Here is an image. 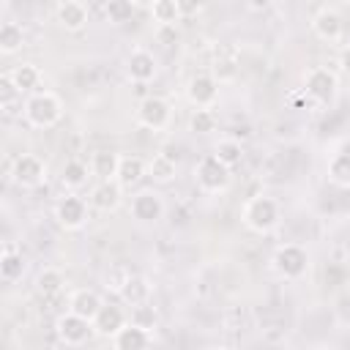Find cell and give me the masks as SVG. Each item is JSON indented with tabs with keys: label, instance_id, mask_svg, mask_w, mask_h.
Returning a JSON list of instances; mask_svg holds the SVG:
<instances>
[{
	"label": "cell",
	"instance_id": "44dd1931",
	"mask_svg": "<svg viewBox=\"0 0 350 350\" xmlns=\"http://www.w3.org/2000/svg\"><path fill=\"white\" fill-rule=\"evenodd\" d=\"M178 175V161L170 153H153L148 159V178L153 183H170Z\"/></svg>",
	"mask_w": 350,
	"mask_h": 350
},
{
	"label": "cell",
	"instance_id": "4dcf8cb0",
	"mask_svg": "<svg viewBox=\"0 0 350 350\" xmlns=\"http://www.w3.org/2000/svg\"><path fill=\"white\" fill-rule=\"evenodd\" d=\"M134 14H137V0H107L104 5V16L112 25H126L131 22Z\"/></svg>",
	"mask_w": 350,
	"mask_h": 350
},
{
	"label": "cell",
	"instance_id": "ffe728a7",
	"mask_svg": "<svg viewBox=\"0 0 350 350\" xmlns=\"http://www.w3.org/2000/svg\"><path fill=\"white\" fill-rule=\"evenodd\" d=\"M150 293H153L150 282H148L142 273H131L129 282L123 284V290H120L118 295H120V301H123L126 306H137V304L150 301Z\"/></svg>",
	"mask_w": 350,
	"mask_h": 350
},
{
	"label": "cell",
	"instance_id": "8fae6325",
	"mask_svg": "<svg viewBox=\"0 0 350 350\" xmlns=\"http://www.w3.org/2000/svg\"><path fill=\"white\" fill-rule=\"evenodd\" d=\"M186 98L191 107H213L219 101V79L213 74H194L186 85Z\"/></svg>",
	"mask_w": 350,
	"mask_h": 350
},
{
	"label": "cell",
	"instance_id": "3957f363",
	"mask_svg": "<svg viewBox=\"0 0 350 350\" xmlns=\"http://www.w3.org/2000/svg\"><path fill=\"white\" fill-rule=\"evenodd\" d=\"M194 183L202 194H224L232 183V170L224 161H219L213 153H208L194 167Z\"/></svg>",
	"mask_w": 350,
	"mask_h": 350
},
{
	"label": "cell",
	"instance_id": "e0dca14e",
	"mask_svg": "<svg viewBox=\"0 0 350 350\" xmlns=\"http://www.w3.org/2000/svg\"><path fill=\"white\" fill-rule=\"evenodd\" d=\"M55 14H57L60 27L68 30V33H79V30L88 25V8H85V3H79V0H63Z\"/></svg>",
	"mask_w": 350,
	"mask_h": 350
},
{
	"label": "cell",
	"instance_id": "30bf717a",
	"mask_svg": "<svg viewBox=\"0 0 350 350\" xmlns=\"http://www.w3.org/2000/svg\"><path fill=\"white\" fill-rule=\"evenodd\" d=\"M129 213L131 219H137L139 224H156L164 216V200L159 191L153 189H139L137 194H131L129 202Z\"/></svg>",
	"mask_w": 350,
	"mask_h": 350
},
{
	"label": "cell",
	"instance_id": "836d02e7",
	"mask_svg": "<svg viewBox=\"0 0 350 350\" xmlns=\"http://www.w3.org/2000/svg\"><path fill=\"white\" fill-rule=\"evenodd\" d=\"M211 74L219 79V85H221V82H232V79L238 77V60H235V57H216Z\"/></svg>",
	"mask_w": 350,
	"mask_h": 350
},
{
	"label": "cell",
	"instance_id": "7c38bea8",
	"mask_svg": "<svg viewBox=\"0 0 350 350\" xmlns=\"http://www.w3.org/2000/svg\"><path fill=\"white\" fill-rule=\"evenodd\" d=\"M123 191H126V189L120 186V180H118V178L98 180V183L90 189L88 202H90V208H96V211L112 213V211H118V208H120V202H123Z\"/></svg>",
	"mask_w": 350,
	"mask_h": 350
},
{
	"label": "cell",
	"instance_id": "4fadbf2b",
	"mask_svg": "<svg viewBox=\"0 0 350 350\" xmlns=\"http://www.w3.org/2000/svg\"><path fill=\"white\" fill-rule=\"evenodd\" d=\"M156 71H159V66H156L153 52H148V49H142V46L129 52V57H126V74H129L131 82L148 85V82L156 79Z\"/></svg>",
	"mask_w": 350,
	"mask_h": 350
},
{
	"label": "cell",
	"instance_id": "e575fe53",
	"mask_svg": "<svg viewBox=\"0 0 350 350\" xmlns=\"http://www.w3.org/2000/svg\"><path fill=\"white\" fill-rule=\"evenodd\" d=\"M134 271L126 265V262H115L109 271H107V290H112V293H120L123 290V284L129 282V276H131Z\"/></svg>",
	"mask_w": 350,
	"mask_h": 350
},
{
	"label": "cell",
	"instance_id": "7402d4cb",
	"mask_svg": "<svg viewBox=\"0 0 350 350\" xmlns=\"http://www.w3.org/2000/svg\"><path fill=\"white\" fill-rule=\"evenodd\" d=\"M90 175H93V172H90V167H88L85 161L68 159V161L63 164V170H60V183H63L68 191H79V189L88 186V178H90Z\"/></svg>",
	"mask_w": 350,
	"mask_h": 350
},
{
	"label": "cell",
	"instance_id": "52a82bcc",
	"mask_svg": "<svg viewBox=\"0 0 350 350\" xmlns=\"http://www.w3.org/2000/svg\"><path fill=\"white\" fill-rule=\"evenodd\" d=\"M8 175H11V180H14L16 186H22V189H36V186H41V183L46 180V164H44V159L36 156V153H22V156L14 159Z\"/></svg>",
	"mask_w": 350,
	"mask_h": 350
},
{
	"label": "cell",
	"instance_id": "ba28073f",
	"mask_svg": "<svg viewBox=\"0 0 350 350\" xmlns=\"http://www.w3.org/2000/svg\"><path fill=\"white\" fill-rule=\"evenodd\" d=\"M88 208H90V202L85 197H79L77 191H66L55 202V219L63 230H79L88 221Z\"/></svg>",
	"mask_w": 350,
	"mask_h": 350
},
{
	"label": "cell",
	"instance_id": "8d00e7d4",
	"mask_svg": "<svg viewBox=\"0 0 350 350\" xmlns=\"http://www.w3.org/2000/svg\"><path fill=\"white\" fill-rule=\"evenodd\" d=\"M205 0H178V8H180V16H197L202 11Z\"/></svg>",
	"mask_w": 350,
	"mask_h": 350
},
{
	"label": "cell",
	"instance_id": "cb8c5ba5",
	"mask_svg": "<svg viewBox=\"0 0 350 350\" xmlns=\"http://www.w3.org/2000/svg\"><path fill=\"white\" fill-rule=\"evenodd\" d=\"M325 175H328V180H331L334 186L350 189V153H347V150H336V153L328 159Z\"/></svg>",
	"mask_w": 350,
	"mask_h": 350
},
{
	"label": "cell",
	"instance_id": "f546056e",
	"mask_svg": "<svg viewBox=\"0 0 350 350\" xmlns=\"http://www.w3.org/2000/svg\"><path fill=\"white\" fill-rule=\"evenodd\" d=\"M22 271H25L22 254L14 252L11 246H5L3 254H0V276H3V282H16V279H22Z\"/></svg>",
	"mask_w": 350,
	"mask_h": 350
},
{
	"label": "cell",
	"instance_id": "6da1fadb",
	"mask_svg": "<svg viewBox=\"0 0 350 350\" xmlns=\"http://www.w3.org/2000/svg\"><path fill=\"white\" fill-rule=\"evenodd\" d=\"M241 221H243L252 232L268 235V232H273V230L279 227V221H282V208H279V202H276L273 197H268V194H254V197H249V200L243 202V208H241Z\"/></svg>",
	"mask_w": 350,
	"mask_h": 350
},
{
	"label": "cell",
	"instance_id": "d4e9b609",
	"mask_svg": "<svg viewBox=\"0 0 350 350\" xmlns=\"http://www.w3.org/2000/svg\"><path fill=\"white\" fill-rule=\"evenodd\" d=\"M118 167H120V153H115V150H98V153H93V159H90V172H93L98 180L118 178Z\"/></svg>",
	"mask_w": 350,
	"mask_h": 350
},
{
	"label": "cell",
	"instance_id": "1f68e13d",
	"mask_svg": "<svg viewBox=\"0 0 350 350\" xmlns=\"http://www.w3.org/2000/svg\"><path fill=\"white\" fill-rule=\"evenodd\" d=\"M213 129H216V115L211 112V107H194V112L189 115V131L211 134Z\"/></svg>",
	"mask_w": 350,
	"mask_h": 350
},
{
	"label": "cell",
	"instance_id": "d590c367",
	"mask_svg": "<svg viewBox=\"0 0 350 350\" xmlns=\"http://www.w3.org/2000/svg\"><path fill=\"white\" fill-rule=\"evenodd\" d=\"M0 88H3V93H0V101H3V107H11V101H14V96H22L16 88H14V82L8 79V74L0 79Z\"/></svg>",
	"mask_w": 350,
	"mask_h": 350
},
{
	"label": "cell",
	"instance_id": "9c48e42d",
	"mask_svg": "<svg viewBox=\"0 0 350 350\" xmlns=\"http://www.w3.org/2000/svg\"><path fill=\"white\" fill-rule=\"evenodd\" d=\"M170 118H172V107L164 96H145L139 104H137V123L142 129H150V131H161L170 126Z\"/></svg>",
	"mask_w": 350,
	"mask_h": 350
},
{
	"label": "cell",
	"instance_id": "74e56055",
	"mask_svg": "<svg viewBox=\"0 0 350 350\" xmlns=\"http://www.w3.org/2000/svg\"><path fill=\"white\" fill-rule=\"evenodd\" d=\"M249 11H268L273 5V0H243Z\"/></svg>",
	"mask_w": 350,
	"mask_h": 350
},
{
	"label": "cell",
	"instance_id": "603a6c76",
	"mask_svg": "<svg viewBox=\"0 0 350 350\" xmlns=\"http://www.w3.org/2000/svg\"><path fill=\"white\" fill-rule=\"evenodd\" d=\"M8 79L14 82V88L19 93H36V88L41 82V71H38L36 63H19L8 71Z\"/></svg>",
	"mask_w": 350,
	"mask_h": 350
},
{
	"label": "cell",
	"instance_id": "ac0fdd59",
	"mask_svg": "<svg viewBox=\"0 0 350 350\" xmlns=\"http://www.w3.org/2000/svg\"><path fill=\"white\" fill-rule=\"evenodd\" d=\"M101 304H104L101 295H98L96 290H90V287H79V290H74V293L68 295V309L77 312V314H82V317H88L90 323H93V317L98 314Z\"/></svg>",
	"mask_w": 350,
	"mask_h": 350
},
{
	"label": "cell",
	"instance_id": "277c9868",
	"mask_svg": "<svg viewBox=\"0 0 350 350\" xmlns=\"http://www.w3.org/2000/svg\"><path fill=\"white\" fill-rule=\"evenodd\" d=\"M273 271L282 276V279H287V282H298V279H304L306 276V271H309V254H306V249L304 246H298V243H282L276 252H273Z\"/></svg>",
	"mask_w": 350,
	"mask_h": 350
},
{
	"label": "cell",
	"instance_id": "f1b7e54d",
	"mask_svg": "<svg viewBox=\"0 0 350 350\" xmlns=\"http://www.w3.org/2000/svg\"><path fill=\"white\" fill-rule=\"evenodd\" d=\"M22 44H25V30H22V25H16V22H3V27H0V52H3V55H14V52L22 49Z\"/></svg>",
	"mask_w": 350,
	"mask_h": 350
},
{
	"label": "cell",
	"instance_id": "5b68a950",
	"mask_svg": "<svg viewBox=\"0 0 350 350\" xmlns=\"http://www.w3.org/2000/svg\"><path fill=\"white\" fill-rule=\"evenodd\" d=\"M336 90H339V82H336V74L325 66H312L306 74H304V93L314 101V104H331L336 98Z\"/></svg>",
	"mask_w": 350,
	"mask_h": 350
},
{
	"label": "cell",
	"instance_id": "d6a6232c",
	"mask_svg": "<svg viewBox=\"0 0 350 350\" xmlns=\"http://www.w3.org/2000/svg\"><path fill=\"white\" fill-rule=\"evenodd\" d=\"M129 323H134V325H139V328H145V331H156V325H159V314H156V309L145 301V304H137V306H131V314H129Z\"/></svg>",
	"mask_w": 350,
	"mask_h": 350
},
{
	"label": "cell",
	"instance_id": "83f0119b",
	"mask_svg": "<svg viewBox=\"0 0 350 350\" xmlns=\"http://www.w3.org/2000/svg\"><path fill=\"white\" fill-rule=\"evenodd\" d=\"M213 156H216L219 161H224V164L232 170V167H238V164L243 161V145H241V139H235V137L219 139L216 148H213Z\"/></svg>",
	"mask_w": 350,
	"mask_h": 350
},
{
	"label": "cell",
	"instance_id": "8992f818",
	"mask_svg": "<svg viewBox=\"0 0 350 350\" xmlns=\"http://www.w3.org/2000/svg\"><path fill=\"white\" fill-rule=\"evenodd\" d=\"M55 334H57V339H60L66 347H82L96 331H93V323H90L88 317H82V314H77V312L68 309L66 314L57 317Z\"/></svg>",
	"mask_w": 350,
	"mask_h": 350
},
{
	"label": "cell",
	"instance_id": "484cf974",
	"mask_svg": "<svg viewBox=\"0 0 350 350\" xmlns=\"http://www.w3.org/2000/svg\"><path fill=\"white\" fill-rule=\"evenodd\" d=\"M63 287H66L63 271H57V268H44V271H38V276H36V290H38L44 298L60 295Z\"/></svg>",
	"mask_w": 350,
	"mask_h": 350
},
{
	"label": "cell",
	"instance_id": "9a60e30c",
	"mask_svg": "<svg viewBox=\"0 0 350 350\" xmlns=\"http://www.w3.org/2000/svg\"><path fill=\"white\" fill-rule=\"evenodd\" d=\"M126 323H129V314H126L118 304H101L98 314L93 317V331H96L98 336L112 339V336H115Z\"/></svg>",
	"mask_w": 350,
	"mask_h": 350
},
{
	"label": "cell",
	"instance_id": "d6986e66",
	"mask_svg": "<svg viewBox=\"0 0 350 350\" xmlns=\"http://www.w3.org/2000/svg\"><path fill=\"white\" fill-rule=\"evenodd\" d=\"M148 175V161L142 156H120V167H118V180L123 189L137 186L142 178Z\"/></svg>",
	"mask_w": 350,
	"mask_h": 350
},
{
	"label": "cell",
	"instance_id": "4316f807",
	"mask_svg": "<svg viewBox=\"0 0 350 350\" xmlns=\"http://www.w3.org/2000/svg\"><path fill=\"white\" fill-rule=\"evenodd\" d=\"M150 16L159 27H172L183 19L180 8H178V0H150Z\"/></svg>",
	"mask_w": 350,
	"mask_h": 350
},
{
	"label": "cell",
	"instance_id": "7a4b0ae2",
	"mask_svg": "<svg viewBox=\"0 0 350 350\" xmlns=\"http://www.w3.org/2000/svg\"><path fill=\"white\" fill-rule=\"evenodd\" d=\"M22 115H25L27 126H33V129H52L63 118V101L52 90L27 93V98L22 104Z\"/></svg>",
	"mask_w": 350,
	"mask_h": 350
},
{
	"label": "cell",
	"instance_id": "f35d334b",
	"mask_svg": "<svg viewBox=\"0 0 350 350\" xmlns=\"http://www.w3.org/2000/svg\"><path fill=\"white\" fill-rule=\"evenodd\" d=\"M339 68H342L345 74H350V44L342 46V52H339Z\"/></svg>",
	"mask_w": 350,
	"mask_h": 350
},
{
	"label": "cell",
	"instance_id": "2e32d148",
	"mask_svg": "<svg viewBox=\"0 0 350 350\" xmlns=\"http://www.w3.org/2000/svg\"><path fill=\"white\" fill-rule=\"evenodd\" d=\"M109 342H112L115 350H145L153 342V334L139 328V325H134V323H126Z\"/></svg>",
	"mask_w": 350,
	"mask_h": 350
},
{
	"label": "cell",
	"instance_id": "5bb4252c",
	"mask_svg": "<svg viewBox=\"0 0 350 350\" xmlns=\"http://www.w3.org/2000/svg\"><path fill=\"white\" fill-rule=\"evenodd\" d=\"M312 33L320 38V41H339L342 33H345V22H342V14L336 8H320L312 19Z\"/></svg>",
	"mask_w": 350,
	"mask_h": 350
}]
</instances>
